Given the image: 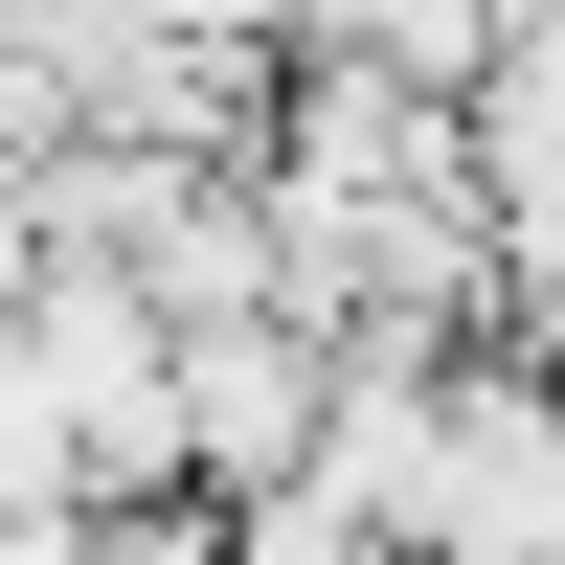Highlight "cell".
Returning <instances> with one entry per match:
<instances>
[{
    "label": "cell",
    "mask_w": 565,
    "mask_h": 565,
    "mask_svg": "<svg viewBox=\"0 0 565 565\" xmlns=\"http://www.w3.org/2000/svg\"><path fill=\"white\" fill-rule=\"evenodd\" d=\"M295 45H340V68H430V90H476V68H498V0H295Z\"/></svg>",
    "instance_id": "3957f363"
},
{
    "label": "cell",
    "mask_w": 565,
    "mask_h": 565,
    "mask_svg": "<svg viewBox=\"0 0 565 565\" xmlns=\"http://www.w3.org/2000/svg\"><path fill=\"white\" fill-rule=\"evenodd\" d=\"M23 476L45 498H136L181 476V295L114 249H45L23 271Z\"/></svg>",
    "instance_id": "6da1fadb"
},
{
    "label": "cell",
    "mask_w": 565,
    "mask_h": 565,
    "mask_svg": "<svg viewBox=\"0 0 565 565\" xmlns=\"http://www.w3.org/2000/svg\"><path fill=\"white\" fill-rule=\"evenodd\" d=\"M45 271V159H0V295Z\"/></svg>",
    "instance_id": "5b68a950"
},
{
    "label": "cell",
    "mask_w": 565,
    "mask_h": 565,
    "mask_svg": "<svg viewBox=\"0 0 565 565\" xmlns=\"http://www.w3.org/2000/svg\"><path fill=\"white\" fill-rule=\"evenodd\" d=\"M226 565H407V521H362L340 476H271V498H226Z\"/></svg>",
    "instance_id": "277c9868"
},
{
    "label": "cell",
    "mask_w": 565,
    "mask_h": 565,
    "mask_svg": "<svg viewBox=\"0 0 565 565\" xmlns=\"http://www.w3.org/2000/svg\"><path fill=\"white\" fill-rule=\"evenodd\" d=\"M317 407H340V317H317V295L181 317V476H204V498H271V476H317Z\"/></svg>",
    "instance_id": "7a4b0ae2"
},
{
    "label": "cell",
    "mask_w": 565,
    "mask_h": 565,
    "mask_svg": "<svg viewBox=\"0 0 565 565\" xmlns=\"http://www.w3.org/2000/svg\"><path fill=\"white\" fill-rule=\"evenodd\" d=\"M159 23H226V45H295V0H159Z\"/></svg>",
    "instance_id": "8992f818"
}]
</instances>
